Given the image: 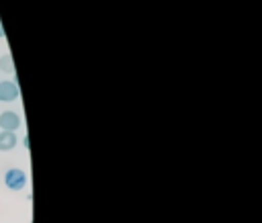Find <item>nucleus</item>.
<instances>
[{"label":"nucleus","instance_id":"f257e3e1","mask_svg":"<svg viewBox=\"0 0 262 223\" xmlns=\"http://www.w3.org/2000/svg\"><path fill=\"white\" fill-rule=\"evenodd\" d=\"M4 184L10 188V190H23L27 186V174L18 168H10L6 174H4Z\"/></svg>","mask_w":262,"mask_h":223},{"label":"nucleus","instance_id":"f03ea898","mask_svg":"<svg viewBox=\"0 0 262 223\" xmlns=\"http://www.w3.org/2000/svg\"><path fill=\"white\" fill-rule=\"evenodd\" d=\"M18 98V86L12 80H2L0 82V102H12Z\"/></svg>","mask_w":262,"mask_h":223},{"label":"nucleus","instance_id":"7ed1b4c3","mask_svg":"<svg viewBox=\"0 0 262 223\" xmlns=\"http://www.w3.org/2000/svg\"><path fill=\"white\" fill-rule=\"evenodd\" d=\"M20 127V117L14 110H4L0 115V129L2 131H14Z\"/></svg>","mask_w":262,"mask_h":223},{"label":"nucleus","instance_id":"20e7f679","mask_svg":"<svg viewBox=\"0 0 262 223\" xmlns=\"http://www.w3.org/2000/svg\"><path fill=\"white\" fill-rule=\"evenodd\" d=\"M16 135L14 131H0V151H10L16 145Z\"/></svg>","mask_w":262,"mask_h":223},{"label":"nucleus","instance_id":"39448f33","mask_svg":"<svg viewBox=\"0 0 262 223\" xmlns=\"http://www.w3.org/2000/svg\"><path fill=\"white\" fill-rule=\"evenodd\" d=\"M0 70H2L4 74H14V63H12V57H10L8 53L0 57Z\"/></svg>","mask_w":262,"mask_h":223},{"label":"nucleus","instance_id":"423d86ee","mask_svg":"<svg viewBox=\"0 0 262 223\" xmlns=\"http://www.w3.org/2000/svg\"><path fill=\"white\" fill-rule=\"evenodd\" d=\"M4 37V27H2V20H0V39Z\"/></svg>","mask_w":262,"mask_h":223}]
</instances>
